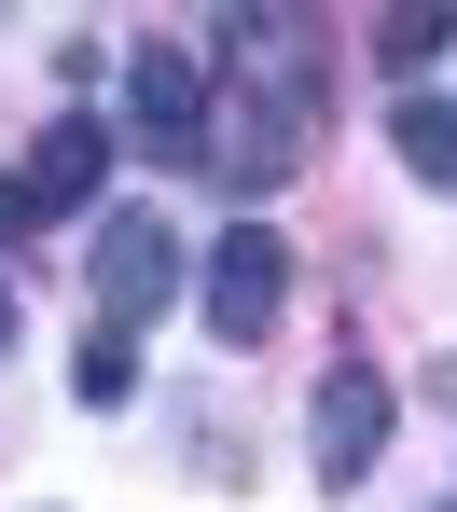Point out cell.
<instances>
[{
    "label": "cell",
    "instance_id": "6da1fadb",
    "mask_svg": "<svg viewBox=\"0 0 457 512\" xmlns=\"http://www.w3.org/2000/svg\"><path fill=\"white\" fill-rule=\"evenodd\" d=\"M222 70H236V180L264 194V180H291L305 167V139H319V42L291 28V14H222Z\"/></svg>",
    "mask_w": 457,
    "mask_h": 512
},
{
    "label": "cell",
    "instance_id": "7a4b0ae2",
    "mask_svg": "<svg viewBox=\"0 0 457 512\" xmlns=\"http://www.w3.org/2000/svg\"><path fill=\"white\" fill-rule=\"evenodd\" d=\"M125 111H139V139H153L167 167L208 153V70H194L181 42H139V56H125Z\"/></svg>",
    "mask_w": 457,
    "mask_h": 512
},
{
    "label": "cell",
    "instance_id": "3957f363",
    "mask_svg": "<svg viewBox=\"0 0 457 512\" xmlns=\"http://www.w3.org/2000/svg\"><path fill=\"white\" fill-rule=\"evenodd\" d=\"M167 291H181V236H167L153 208H125V222L97 236V319H111V333H139Z\"/></svg>",
    "mask_w": 457,
    "mask_h": 512
},
{
    "label": "cell",
    "instance_id": "277c9868",
    "mask_svg": "<svg viewBox=\"0 0 457 512\" xmlns=\"http://www.w3.org/2000/svg\"><path fill=\"white\" fill-rule=\"evenodd\" d=\"M277 291H291V263H277V236H264V222H236V236L208 250V333H222V346L277 333Z\"/></svg>",
    "mask_w": 457,
    "mask_h": 512
},
{
    "label": "cell",
    "instance_id": "5b68a950",
    "mask_svg": "<svg viewBox=\"0 0 457 512\" xmlns=\"http://www.w3.org/2000/svg\"><path fill=\"white\" fill-rule=\"evenodd\" d=\"M374 457H388V374H374V360H333V374H319V471L361 485Z\"/></svg>",
    "mask_w": 457,
    "mask_h": 512
},
{
    "label": "cell",
    "instance_id": "8992f818",
    "mask_svg": "<svg viewBox=\"0 0 457 512\" xmlns=\"http://www.w3.org/2000/svg\"><path fill=\"white\" fill-rule=\"evenodd\" d=\"M97 180H111V125H97V111H56V125H42V153H28V180H14V194H28V222H70V208H84Z\"/></svg>",
    "mask_w": 457,
    "mask_h": 512
},
{
    "label": "cell",
    "instance_id": "52a82bcc",
    "mask_svg": "<svg viewBox=\"0 0 457 512\" xmlns=\"http://www.w3.org/2000/svg\"><path fill=\"white\" fill-rule=\"evenodd\" d=\"M388 153L430 194H457V97H388Z\"/></svg>",
    "mask_w": 457,
    "mask_h": 512
},
{
    "label": "cell",
    "instance_id": "ba28073f",
    "mask_svg": "<svg viewBox=\"0 0 457 512\" xmlns=\"http://www.w3.org/2000/svg\"><path fill=\"white\" fill-rule=\"evenodd\" d=\"M444 42H457V14H444V0H416V14H388V28H374V56H388V70H430Z\"/></svg>",
    "mask_w": 457,
    "mask_h": 512
},
{
    "label": "cell",
    "instance_id": "9c48e42d",
    "mask_svg": "<svg viewBox=\"0 0 457 512\" xmlns=\"http://www.w3.org/2000/svg\"><path fill=\"white\" fill-rule=\"evenodd\" d=\"M125 388H139V333H97L70 360V402H125Z\"/></svg>",
    "mask_w": 457,
    "mask_h": 512
},
{
    "label": "cell",
    "instance_id": "30bf717a",
    "mask_svg": "<svg viewBox=\"0 0 457 512\" xmlns=\"http://www.w3.org/2000/svg\"><path fill=\"white\" fill-rule=\"evenodd\" d=\"M0 236H28V194H14V180H0Z\"/></svg>",
    "mask_w": 457,
    "mask_h": 512
},
{
    "label": "cell",
    "instance_id": "8fae6325",
    "mask_svg": "<svg viewBox=\"0 0 457 512\" xmlns=\"http://www.w3.org/2000/svg\"><path fill=\"white\" fill-rule=\"evenodd\" d=\"M0 346H14V291H0Z\"/></svg>",
    "mask_w": 457,
    "mask_h": 512
}]
</instances>
